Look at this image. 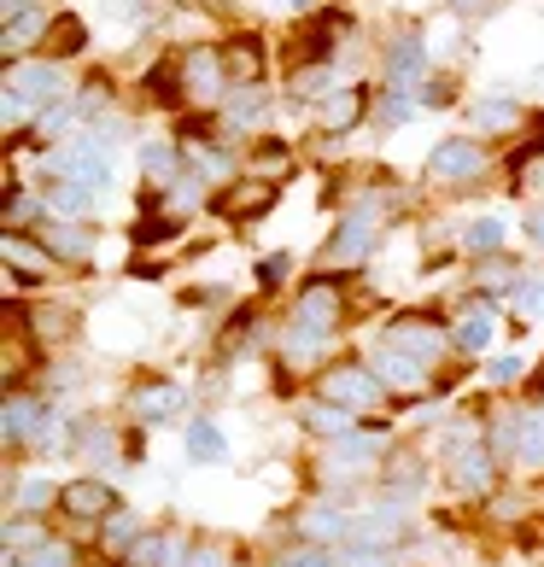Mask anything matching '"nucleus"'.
Wrapping results in <instances>:
<instances>
[{"instance_id": "obj_2", "label": "nucleus", "mask_w": 544, "mask_h": 567, "mask_svg": "<svg viewBox=\"0 0 544 567\" xmlns=\"http://www.w3.org/2000/svg\"><path fill=\"white\" fill-rule=\"evenodd\" d=\"M53 164L65 171V182H89V187H106V182H112L106 158H100V146H65Z\"/></svg>"}, {"instance_id": "obj_4", "label": "nucleus", "mask_w": 544, "mask_h": 567, "mask_svg": "<svg viewBox=\"0 0 544 567\" xmlns=\"http://www.w3.org/2000/svg\"><path fill=\"white\" fill-rule=\"evenodd\" d=\"M187 456H194V462H223L228 456L223 427L217 422H194V427H187Z\"/></svg>"}, {"instance_id": "obj_9", "label": "nucleus", "mask_w": 544, "mask_h": 567, "mask_svg": "<svg viewBox=\"0 0 544 567\" xmlns=\"http://www.w3.org/2000/svg\"><path fill=\"white\" fill-rule=\"evenodd\" d=\"M510 381H521V357H497V363H492V386H510Z\"/></svg>"}, {"instance_id": "obj_1", "label": "nucleus", "mask_w": 544, "mask_h": 567, "mask_svg": "<svg viewBox=\"0 0 544 567\" xmlns=\"http://www.w3.org/2000/svg\"><path fill=\"white\" fill-rule=\"evenodd\" d=\"M322 398H333V404H374V398H381V374L374 369H340L322 381Z\"/></svg>"}, {"instance_id": "obj_7", "label": "nucleus", "mask_w": 544, "mask_h": 567, "mask_svg": "<svg viewBox=\"0 0 544 567\" xmlns=\"http://www.w3.org/2000/svg\"><path fill=\"white\" fill-rule=\"evenodd\" d=\"M504 246V223L497 217H480L474 228H469V251H497Z\"/></svg>"}, {"instance_id": "obj_8", "label": "nucleus", "mask_w": 544, "mask_h": 567, "mask_svg": "<svg viewBox=\"0 0 544 567\" xmlns=\"http://www.w3.org/2000/svg\"><path fill=\"white\" fill-rule=\"evenodd\" d=\"M492 333H497L492 317H469V322H463V351H486V346H492Z\"/></svg>"}, {"instance_id": "obj_6", "label": "nucleus", "mask_w": 544, "mask_h": 567, "mask_svg": "<svg viewBox=\"0 0 544 567\" xmlns=\"http://www.w3.org/2000/svg\"><path fill=\"white\" fill-rule=\"evenodd\" d=\"M369 235H374L369 223H346L340 240H333V258H369Z\"/></svg>"}, {"instance_id": "obj_5", "label": "nucleus", "mask_w": 544, "mask_h": 567, "mask_svg": "<svg viewBox=\"0 0 544 567\" xmlns=\"http://www.w3.org/2000/svg\"><path fill=\"white\" fill-rule=\"evenodd\" d=\"M65 509H71V515H106V509H112V486H100V480H82V486L65 492Z\"/></svg>"}, {"instance_id": "obj_10", "label": "nucleus", "mask_w": 544, "mask_h": 567, "mask_svg": "<svg viewBox=\"0 0 544 567\" xmlns=\"http://www.w3.org/2000/svg\"><path fill=\"white\" fill-rule=\"evenodd\" d=\"M527 433H544V422H527ZM527 462H544V445H538V439H527Z\"/></svg>"}, {"instance_id": "obj_3", "label": "nucleus", "mask_w": 544, "mask_h": 567, "mask_svg": "<svg viewBox=\"0 0 544 567\" xmlns=\"http://www.w3.org/2000/svg\"><path fill=\"white\" fill-rule=\"evenodd\" d=\"M486 171V153L480 146H469V141H445L433 153V176H451V182H463V176H480Z\"/></svg>"}]
</instances>
